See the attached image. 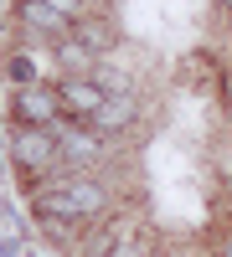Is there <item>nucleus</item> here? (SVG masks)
I'll return each instance as SVG.
<instances>
[{
    "label": "nucleus",
    "mask_w": 232,
    "mask_h": 257,
    "mask_svg": "<svg viewBox=\"0 0 232 257\" xmlns=\"http://www.w3.org/2000/svg\"><path fill=\"white\" fill-rule=\"evenodd\" d=\"M222 257H232V247H227V252H222Z\"/></svg>",
    "instance_id": "14"
},
{
    "label": "nucleus",
    "mask_w": 232,
    "mask_h": 257,
    "mask_svg": "<svg viewBox=\"0 0 232 257\" xmlns=\"http://www.w3.org/2000/svg\"><path fill=\"white\" fill-rule=\"evenodd\" d=\"M134 113H139V108H134L129 93H109V98H103V108H98L88 123L98 128V134H124V128L134 123Z\"/></svg>",
    "instance_id": "8"
},
{
    "label": "nucleus",
    "mask_w": 232,
    "mask_h": 257,
    "mask_svg": "<svg viewBox=\"0 0 232 257\" xmlns=\"http://www.w3.org/2000/svg\"><path fill=\"white\" fill-rule=\"evenodd\" d=\"M16 16L26 21L31 31H41V36H57V41H62V36H72V21L62 16V11H52L47 0H21V6H16Z\"/></svg>",
    "instance_id": "7"
},
{
    "label": "nucleus",
    "mask_w": 232,
    "mask_h": 257,
    "mask_svg": "<svg viewBox=\"0 0 232 257\" xmlns=\"http://www.w3.org/2000/svg\"><path fill=\"white\" fill-rule=\"evenodd\" d=\"M11 72L21 77V88H31V82H41V77H36V62H31L26 52H16V57H11Z\"/></svg>",
    "instance_id": "10"
},
{
    "label": "nucleus",
    "mask_w": 232,
    "mask_h": 257,
    "mask_svg": "<svg viewBox=\"0 0 232 257\" xmlns=\"http://www.w3.org/2000/svg\"><path fill=\"white\" fill-rule=\"evenodd\" d=\"M41 211L78 226V221H93V216H103V211H109V190L93 185L88 175H72V180H62V185H52L47 196H41Z\"/></svg>",
    "instance_id": "1"
},
{
    "label": "nucleus",
    "mask_w": 232,
    "mask_h": 257,
    "mask_svg": "<svg viewBox=\"0 0 232 257\" xmlns=\"http://www.w3.org/2000/svg\"><path fill=\"white\" fill-rule=\"evenodd\" d=\"M11 113H16V128H57L62 118V98H57V82H31L11 98Z\"/></svg>",
    "instance_id": "2"
},
{
    "label": "nucleus",
    "mask_w": 232,
    "mask_h": 257,
    "mask_svg": "<svg viewBox=\"0 0 232 257\" xmlns=\"http://www.w3.org/2000/svg\"><path fill=\"white\" fill-rule=\"evenodd\" d=\"M52 47H57V67H62V77H93L98 52H93L83 36H62V41H52Z\"/></svg>",
    "instance_id": "6"
},
{
    "label": "nucleus",
    "mask_w": 232,
    "mask_h": 257,
    "mask_svg": "<svg viewBox=\"0 0 232 257\" xmlns=\"http://www.w3.org/2000/svg\"><path fill=\"white\" fill-rule=\"evenodd\" d=\"M57 149H62V165H88V160H98L103 139H98V128H93V123L62 118V123H57Z\"/></svg>",
    "instance_id": "5"
},
{
    "label": "nucleus",
    "mask_w": 232,
    "mask_h": 257,
    "mask_svg": "<svg viewBox=\"0 0 232 257\" xmlns=\"http://www.w3.org/2000/svg\"><path fill=\"white\" fill-rule=\"evenodd\" d=\"M57 98H62V113H67V118H93L109 93H103L98 77H62L57 82Z\"/></svg>",
    "instance_id": "4"
},
{
    "label": "nucleus",
    "mask_w": 232,
    "mask_h": 257,
    "mask_svg": "<svg viewBox=\"0 0 232 257\" xmlns=\"http://www.w3.org/2000/svg\"><path fill=\"white\" fill-rule=\"evenodd\" d=\"M78 36L88 41L93 52H109L114 41H119V26H114L109 16H83V21H78Z\"/></svg>",
    "instance_id": "9"
},
{
    "label": "nucleus",
    "mask_w": 232,
    "mask_h": 257,
    "mask_svg": "<svg viewBox=\"0 0 232 257\" xmlns=\"http://www.w3.org/2000/svg\"><path fill=\"white\" fill-rule=\"evenodd\" d=\"M217 6H222V11H227V16H232V0H217Z\"/></svg>",
    "instance_id": "13"
},
{
    "label": "nucleus",
    "mask_w": 232,
    "mask_h": 257,
    "mask_svg": "<svg viewBox=\"0 0 232 257\" xmlns=\"http://www.w3.org/2000/svg\"><path fill=\"white\" fill-rule=\"evenodd\" d=\"M109 257H139V247H134V242H124V247H114Z\"/></svg>",
    "instance_id": "12"
},
{
    "label": "nucleus",
    "mask_w": 232,
    "mask_h": 257,
    "mask_svg": "<svg viewBox=\"0 0 232 257\" xmlns=\"http://www.w3.org/2000/svg\"><path fill=\"white\" fill-rule=\"evenodd\" d=\"M47 6H52V11H62V16L72 21V26H78L83 16H88V0H47Z\"/></svg>",
    "instance_id": "11"
},
{
    "label": "nucleus",
    "mask_w": 232,
    "mask_h": 257,
    "mask_svg": "<svg viewBox=\"0 0 232 257\" xmlns=\"http://www.w3.org/2000/svg\"><path fill=\"white\" fill-rule=\"evenodd\" d=\"M11 160L21 165V175H26V180L47 175L52 165H62L57 128H16V139H11Z\"/></svg>",
    "instance_id": "3"
}]
</instances>
